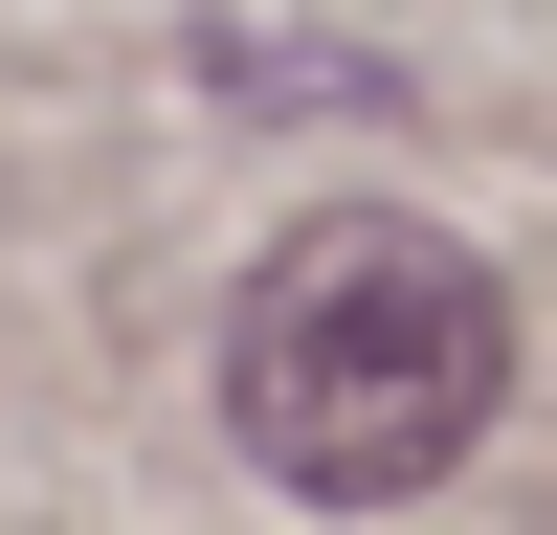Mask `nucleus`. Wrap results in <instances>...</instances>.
Instances as JSON below:
<instances>
[{
  "label": "nucleus",
  "instance_id": "obj_1",
  "mask_svg": "<svg viewBox=\"0 0 557 535\" xmlns=\"http://www.w3.org/2000/svg\"><path fill=\"white\" fill-rule=\"evenodd\" d=\"M223 401H246V446L312 513H401V490H446L491 446V401H513V290H491L446 223L335 201V223H290V246L246 268Z\"/></svg>",
  "mask_w": 557,
  "mask_h": 535
}]
</instances>
